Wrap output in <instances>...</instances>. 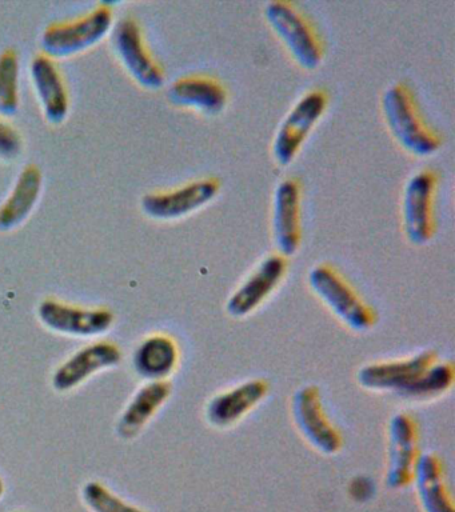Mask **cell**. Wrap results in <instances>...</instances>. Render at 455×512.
I'll return each mask as SVG.
<instances>
[{
	"label": "cell",
	"instance_id": "3957f363",
	"mask_svg": "<svg viewBox=\"0 0 455 512\" xmlns=\"http://www.w3.org/2000/svg\"><path fill=\"white\" fill-rule=\"evenodd\" d=\"M307 280L311 291L351 330L366 332L374 327L377 315L373 307L358 295L334 267L318 264L311 268Z\"/></svg>",
	"mask_w": 455,
	"mask_h": 512
},
{
	"label": "cell",
	"instance_id": "ffe728a7",
	"mask_svg": "<svg viewBox=\"0 0 455 512\" xmlns=\"http://www.w3.org/2000/svg\"><path fill=\"white\" fill-rule=\"evenodd\" d=\"M413 482L425 512H455L447 490L442 460L435 454H421L415 464Z\"/></svg>",
	"mask_w": 455,
	"mask_h": 512
},
{
	"label": "cell",
	"instance_id": "ba28073f",
	"mask_svg": "<svg viewBox=\"0 0 455 512\" xmlns=\"http://www.w3.org/2000/svg\"><path fill=\"white\" fill-rule=\"evenodd\" d=\"M291 411L299 432L314 450L325 455H334L341 450V432L330 422L317 386L309 384L295 391Z\"/></svg>",
	"mask_w": 455,
	"mask_h": 512
},
{
	"label": "cell",
	"instance_id": "8fae6325",
	"mask_svg": "<svg viewBox=\"0 0 455 512\" xmlns=\"http://www.w3.org/2000/svg\"><path fill=\"white\" fill-rule=\"evenodd\" d=\"M438 356L435 351H422L410 358L367 364L358 372V382L371 391L406 392L429 370Z\"/></svg>",
	"mask_w": 455,
	"mask_h": 512
},
{
	"label": "cell",
	"instance_id": "cb8c5ba5",
	"mask_svg": "<svg viewBox=\"0 0 455 512\" xmlns=\"http://www.w3.org/2000/svg\"><path fill=\"white\" fill-rule=\"evenodd\" d=\"M453 364L435 362L425 374L418 379V382L406 392L403 398L426 400L437 398L446 394L453 387L454 383Z\"/></svg>",
	"mask_w": 455,
	"mask_h": 512
},
{
	"label": "cell",
	"instance_id": "9a60e30c",
	"mask_svg": "<svg viewBox=\"0 0 455 512\" xmlns=\"http://www.w3.org/2000/svg\"><path fill=\"white\" fill-rule=\"evenodd\" d=\"M30 75L43 115L51 124L65 122L70 111V98L65 79L55 59L39 54L31 60Z\"/></svg>",
	"mask_w": 455,
	"mask_h": 512
},
{
	"label": "cell",
	"instance_id": "603a6c76",
	"mask_svg": "<svg viewBox=\"0 0 455 512\" xmlns=\"http://www.w3.org/2000/svg\"><path fill=\"white\" fill-rule=\"evenodd\" d=\"M19 55L14 48L0 54V114L10 116L19 110Z\"/></svg>",
	"mask_w": 455,
	"mask_h": 512
},
{
	"label": "cell",
	"instance_id": "5b68a950",
	"mask_svg": "<svg viewBox=\"0 0 455 512\" xmlns=\"http://www.w3.org/2000/svg\"><path fill=\"white\" fill-rule=\"evenodd\" d=\"M327 103L326 92L315 88L294 104L274 136L273 155L279 166L286 167L294 162L310 132L325 114Z\"/></svg>",
	"mask_w": 455,
	"mask_h": 512
},
{
	"label": "cell",
	"instance_id": "484cf974",
	"mask_svg": "<svg viewBox=\"0 0 455 512\" xmlns=\"http://www.w3.org/2000/svg\"><path fill=\"white\" fill-rule=\"evenodd\" d=\"M21 132L10 123L0 119V160H14L22 154Z\"/></svg>",
	"mask_w": 455,
	"mask_h": 512
},
{
	"label": "cell",
	"instance_id": "4fadbf2b",
	"mask_svg": "<svg viewBox=\"0 0 455 512\" xmlns=\"http://www.w3.org/2000/svg\"><path fill=\"white\" fill-rule=\"evenodd\" d=\"M38 314L51 330L69 335L105 334L114 323L113 312L106 308L78 307L55 299L43 300L38 308Z\"/></svg>",
	"mask_w": 455,
	"mask_h": 512
},
{
	"label": "cell",
	"instance_id": "7402d4cb",
	"mask_svg": "<svg viewBox=\"0 0 455 512\" xmlns=\"http://www.w3.org/2000/svg\"><path fill=\"white\" fill-rule=\"evenodd\" d=\"M171 386L166 380L147 383L135 394L119 422V434L125 439L134 438L149 423L155 412L169 399Z\"/></svg>",
	"mask_w": 455,
	"mask_h": 512
},
{
	"label": "cell",
	"instance_id": "4316f807",
	"mask_svg": "<svg viewBox=\"0 0 455 512\" xmlns=\"http://www.w3.org/2000/svg\"><path fill=\"white\" fill-rule=\"evenodd\" d=\"M375 491L373 480L365 478V476H359L355 478L350 484V494L355 500L359 502H366L373 496Z\"/></svg>",
	"mask_w": 455,
	"mask_h": 512
},
{
	"label": "cell",
	"instance_id": "52a82bcc",
	"mask_svg": "<svg viewBox=\"0 0 455 512\" xmlns=\"http://www.w3.org/2000/svg\"><path fill=\"white\" fill-rule=\"evenodd\" d=\"M437 174L422 170L407 180L402 196L403 231L414 246L429 243L435 234Z\"/></svg>",
	"mask_w": 455,
	"mask_h": 512
},
{
	"label": "cell",
	"instance_id": "d4e9b609",
	"mask_svg": "<svg viewBox=\"0 0 455 512\" xmlns=\"http://www.w3.org/2000/svg\"><path fill=\"white\" fill-rule=\"evenodd\" d=\"M83 499L94 512H143L139 508L123 502L98 482L86 484L85 490H83Z\"/></svg>",
	"mask_w": 455,
	"mask_h": 512
},
{
	"label": "cell",
	"instance_id": "8992f818",
	"mask_svg": "<svg viewBox=\"0 0 455 512\" xmlns=\"http://www.w3.org/2000/svg\"><path fill=\"white\" fill-rule=\"evenodd\" d=\"M113 46L127 74L146 90H159L165 84V72L151 55L143 38L141 26L131 16L113 27Z\"/></svg>",
	"mask_w": 455,
	"mask_h": 512
},
{
	"label": "cell",
	"instance_id": "d6986e66",
	"mask_svg": "<svg viewBox=\"0 0 455 512\" xmlns=\"http://www.w3.org/2000/svg\"><path fill=\"white\" fill-rule=\"evenodd\" d=\"M43 172L37 164H29L21 171L13 190L0 204V231H10L26 222L41 198Z\"/></svg>",
	"mask_w": 455,
	"mask_h": 512
},
{
	"label": "cell",
	"instance_id": "9c48e42d",
	"mask_svg": "<svg viewBox=\"0 0 455 512\" xmlns=\"http://www.w3.org/2000/svg\"><path fill=\"white\" fill-rule=\"evenodd\" d=\"M221 183L217 178H203L169 191L143 196L141 207L154 220H177L201 210L217 198Z\"/></svg>",
	"mask_w": 455,
	"mask_h": 512
},
{
	"label": "cell",
	"instance_id": "e0dca14e",
	"mask_svg": "<svg viewBox=\"0 0 455 512\" xmlns=\"http://www.w3.org/2000/svg\"><path fill=\"white\" fill-rule=\"evenodd\" d=\"M167 99L175 107L217 116L227 106V91L213 76L191 75L175 80L167 91Z\"/></svg>",
	"mask_w": 455,
	"mask_h": 512
},
{
	"label": "cell",
	"instance_id": "7a4b0ae2",
	"mask_svg": "<svg viewBox=\"0 0 455 512\" xmlns=\"http://www.w3.org/2000/svg\"><path fill=\"white\" fill-rule=\"evenodd\" d=\"M114 27V11L110 4L101 3L89 14L67 22L50 24L43 31V54L53 59L70 58L97 46Z\"/></svg>",
	"mask_w": 455,
	"mask_h": 512
},
{
	"label": "cell",
	"instance_id": "277c9868",
	"mask_svg": "<svg viewBox=\"0 0 455 512\" xmlns=\"http://www.w3.org/2000/svg\"><path fill=\"white\" fill-rule=\"evenodd\" d=\"M265 16L274 34L303 70L313 71L321 66L325 48L313 24L290 2L266 4Z\"/></svg>",
	"mask_w": 455,
	"mask_h": 512
},
{
	"label": "cell",
	"instance_id": "6da1fadb",
	"mask_svg": "<svg viewBox=\"0 0 455 512\" xmlns=\"http://www.w3.org/2000/svg\"><path fill=\"white\" fill-rule=\"evenodd\" d=\"M382 112L391 135L409 154L425 158L441 148V136L422 118L405 83L393 84L383 92Z\"/></svg>",
	"mask_w": 455,
	"mask_h": 512
},
{
	"label": "cell",
	"instance_id": "30bf717a",
	"mask_svg": "<svg viewBox=\"0 0 455 512\" xmlns=\"http://www.w3.org/2000/svg\"><path fill=\"white\" fill-rule=\"evenodd\" d=\"M419 430L413 416L406 412L394 415L389 423L387 446V487L405 488L413 483L414 468L419 458Z\"/></svg>",
	"mask_w": 455,
	"mask_h": 512
},
{
	"label": "cell",
	"instance_id": "7c38bea8",
	"mask_svg": "<svg viewBox=\"0 0 455 512\" xmlns=\"http://www.w3.org/2000/svg\"><path fill=\"white\" fill-rule=\"evenodd\" d=\"M287 272V260L282 255H269L258 264L257 268L241 286L230 295L226 303L227 314L233 318H245L261 307L279 284Z\"/></svg>",
	"mask_w": 455,
	"mask_h": 512
},
{
	"label": "cell",
	"instance_id": "5bb4252c",
	"mask_svg": "<svg viewBox=\"0 0 455 512\" xmlns=\"http://www.w3.org/2000/svg\"><path fill=\"white\" fill-rule=\"evenodd\" d=\"M301 184L297 179L282 180L273 200V235L279 255L297 254L302 242Z\"/></svg>",
	"mask_w": 455,
	"mask_h": 512
},
{
	"label": "cell",
	"instance_id": "44dd1931",
	"mask_svg": "<svg viewBox=\"0 0 455 512\" xmlns=\"http://www.w3.org/2000/svg\"><path fill=\"white\" fill-rule=\"evenodd\" d=\"M179 350L173 338L153 335L143 340L134 355V366L138 374L150 382L166 380L177 368Z\"/></svg>",
	"mask_w": 455,
	"mask_h": 512
},
{
	"label": "cell",
	"instance_id": "2e32d148",
	"mask_svg": "<svg viewBox=\"0 0 455 512\" xmlns=\"http://www.w3.org/2000/svg\"><path fill=\"white\" fill-rule=\"evenodd\" d=\"M269 388L267 380L257 378L221 392L207 404V422L217 428L233 426L266 398Z\"/></svg>",
	"mask_w": 455,
	"mask_h": 512
},
{
	"label": "cell",
	"instance_id": "ac0fdd59",
	"mask_svg": "<svg viewBox=\"0 0 455 512\" xmlns=\"http://www.w3.org/2000/svg\"><path fill=\"white\" fill-rule=\"evenodd\" d=\"M121 359L122 352L113 343L90 344L58 368L53 378L54 387L59 391L71 390L85 382L95 372L117 366Z\"/></svg>",
	"mask_w": 455,
	"mask_h": 512
},
{
	"label": "cell",
	"instance_id": "83f0119b",
	"mask_svg": "<svg viewBox=\"0 0 455 512\" xmlns=\"http://www.w3.org/2000/svg\"><path fill=\"white\" fill-rule=\"evenodd\" d=\"M2 494H3V483L0 482V495H2Z\"/></svg>",
	"mask_w": 455,
	"mask_h": 512
}]
</instances>
